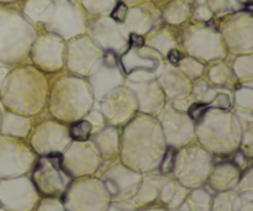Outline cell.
I'll use <instances>...</instances> for the list:
<instances>
[{
    "instance_id": "cell-21",
    "label": "cell",
    "mask_w": 253,
    "mask_h": 211,
    "mask_svg": "<svg viewBox=\"0 0 253 211\" xmlns=\"http://www.w3.org/2000/svg\"><path fill=\"white\" fill-rule=\"evenodd\" d=\"M0 208H1V205H0Z\"/></svg>"
},
{
    "instance_id": "cell-20",
    "label": "cell",
    "mask_w": 253,
    "mask_h": 211,
    "mask_svg": "<svg viewBox=\"0 0 253 211\" xmlns=\"http://www.w3.org/2000/svg\"><path fill=\"white\" fill-rule=\"evenodd\" d=\"M0 211H7V210H5V209H4V208H2V207H1V208H0Z\"/></svg>"
},
{
    "instance_id": "cell-15",
    "label": "cell",
    "mask_w": 253,
    "mask_h": 211,
    "mask_svg": "<svg viewBox=\"0 0 253 211\" xmlns=\"http://www.w3.org/2000/svg\"><path fill=\"white\" fill-rule=\"evenodd\" d=\"M126 5L124 2H119L118 5L115 6L113 11V17L116 20V21H124L125 20V15H126Z\"/></svg>"
},
{
    "instance_id": "cell-3",
    "label": "cell",
    "mask_w": 253,
    "mask_h": 211,
    "mask_svg": "<svg viewBox=\"0 0 253 211\" xmlns=\"http://www.w3.org/2000/svg\"><path fill=\"white\" fill-rule=\"evenodd\" d=\"M32 183L40 195L44 198H62L72 178L62 166V153L42 156L34 165Z\"/></svg>"
},
{
    "instance_id": "cell-1",
    "label": "cell",
    "mask_w": 253,
    "mask_h": 211,
    "mask_svg": "<svg viewBox=\"0 0 253 211\" xmlns=\"http://www.w3.org/2000/svg\"><path fill=\"white\" fill-rule=\"evenodd\" d=\"M214 167L211 153L205 148L192 146L179 151L174 156L175 180L188 189L204 185Z\"/></svg>"
},
{
    "instance_id": "cell-10",
    "label": "cell",
    "mask_w": 253,
    "mask_h": 211,
    "mask_svg": "<svg viewBox=\"0 0 253 211\" xmlns=\"http://www.w3.org/2000/svg\"><path fill=\"white\" fill-rule=\"evenodd\" d=\"M212 197L205 188H194L190 189L185 199L188 211H210Z\"/></svg>"
},
{
    "instance_id": "cell-9",
    "label": "cell",
    "mask_w": 253,
    "mask_h": 211,
    "mask_svg": "<svg viewBox=\"0 0 253 211\" xmlns=\"http://www.w3.org/2000/svg\"><path fill=\"white\" fill-rule=\"evenodd\" d=\"M168 178L166 175L155 174V173L147 172L142 175L140 188L135 194V204L137 207L146 208L150 207L153 203L160 200V193L163 184L167 182Z\"/></svg>"
},
{
    "instance_id": "cell-18",
    "label": "cell",
    "mask_w": 253,
    "mask_h": 211,
    "mask_svg": "<svg viewBox=\"0 0 253 211\" xmlns=\"http://www.w3.org/2000/svg\"><path fill=\"white\" fill-rule=\"evenodd\" d=\"M130 41H131V43L133 44V46H136V47H140V46H142L143 44V39L141 36H138V35H131V39H130Z\"/></svg>"
},
{
    "instance_id": "cell-17",
    "label": "cell",
    "mask_w": 253,
    "mask_h": 211,
    "mask_svg": "<svg viewBox=\"0 0 253 211\" xmlns=\"http://www.w3.org/2000/svg\"><path fill=\"white\" fill-rule=\"evenodd\" d=\"M168 58H169V61L172 62V63L177 64L180 59V53L178 51H175V49H173V51H170L169 54H168Z\"/></svg>"
},
{
    "instance_id": "cell-16",
    "label": "cell",
    "mask_w": 253,
    "mask_h": 211,
    "mask_svg": "<svg viewBox=\"0 0 253 211\" xmlns=\"http://www.w3.org/2000/svg\"><path fill=\"white\" fill-rule=\"evenodd\" d=\"M205 109H207V106H205L204 104H194V105L190 108V116H192L194 120H199V118L203 115Z\"/></svg>"
},
{
    "instance_id": "cell-5",
    "label": "cell",
    "mask_w": 253,
    "mask_h": 211,
    "mask_svg": "<svg viewBox=\"0 0 253 211\" xmlns=\"http://www.w3.org/2000/svg\"><path fill=\"white\" fill-rule=\"evenodd\" d=\"M40 194L30 178L25 175L0 179V205L7 211H32Z\"/></svg>"
},
{
    "instance_id": "cell-19",
    "label": "cell",
    "mask_w": 253,
    "mask_h": 211,
    "mask_svg": "<svg viewBox=\"0 0 253 211\" xmlns=\"http://www.w3.org/2000/svg\"><path fill=\"white\" fill-rule=\"evenodd\" d=\"M138 211H169V210L162 207H146V208H142V209H140Z\"/></svg>"
},
{
    "instance_id": "cell-6",
    "label": "cell",
    "mask_w": 253,
    "mask_h": 211,
    "mask_svg": "<svg viewBox=\"0 0 253 211\" xmlns=\"http://www.w3.org/2000/svg\"><path fill=\"white\" fill-rule=\"evenodd\" d=\"M99 179L110 195L111 202H126L135 197L140 188L142 173L121 163H114Z\"/></svg>"
},
{
    "instance_id": "cell-7",
    "label": "cell",
    "mask_w": 253,
    "mask_h": 211,
    "mask_svg": "<svg viewBox=\"0 0 253 211\" xmlns=\"http://www.w3.org/2000/svg\"><path fill=\"white\" fill-rule=\"evenodd\" d=\"M62 155V166L71 178H83L94 174L99 169L101 158L93 145L74 142L67 146Z\"/></svg>"
},
{
    "instance_id": "cell-13",
    "label": "cell",
    "mask_w": 253,
    "mask_h": 211,
    "mask_svg": "<svg viewBox=\"0 0 253 211\" xmlns=\"http://www.w3.org/2000/svg\"><path fill=\"white\" fill-rule=\"evenodd\" d=\"M174 148L169 147L168 150H166L165 155H163L162 160H161V170H162L163 174H167L173 170V166H174Z\"/></svg>"
},
{
    "instance_id": "cell-14",
    "label": "cell",
    "mask_w": 253,
    "mask_h": 211,
    "mask_svg": "<svg viewBox=\"0 0 253 211\" xmlns=\"http://www.w3.org/2000/svg\"><path fill=\"white\" fill-rule=\"evenodd\" d=\"M104 211H137L135 207L126 202H113Z\"/></svg>"
},
{
    "instance_id": "cell-2",
    "label": "cell",
    "mask_w": 253,
    "mask_h": 211,
    "mask_svg": "<svg viewBox=\"0 0 253 211\" xmlns=\"http://www.w3.org/2000/svg\"><path fill=\"white\" fill-rule=\"evenodd\" d=\"M67 211H104L110 195L99 178H78L71 182L61 198Z\"/></svg>"
},
{
    "instance_id": "cell-12",
    "label": "cell",
    "mask_w": 253,
    "mask_h": 211,
    "mask_svg": "<svg viewBox=\"0 0 253 211\" xmlns=\"http://www.w3.org/2000/svg\"><path fill=\"white\" fill-rule=\"evenodd\" d=\"M36 211H67L61 198H43L36 205Z\"/></svg>"
},
{
    "instance_id": "cell-4",
    "label": "cell",
    "mask_w": 253,
    "mask_h": 211,
    "mask_svg": "<svg viewBox=\"0 0 253 211\" xmlns=\"http://www.w3.org/2000/svg\"><path fill=\"white\" fill-rule=\"evenodd\" d=\"M36 153L21 141L0 135V179L24 175L34 167Z\"/></svg>"
},
{
    "instance_id": "cell-8",
    "label": "cell",
    "mask_w": 253,
    "mask_h": 211,
    "mask_svg": "<svg viewBox=\"0 0 253 211\" xmlns=\"http://www.w3.org/2000/svg\"><path fill=\"white\" fill-rule=\"evenodd\" d=\"M241 177V169L234 162H224L212 167L208 182L215 192H226L235 189Z\"/></svg>"
},
{
    "instance_id": "cell-11",
    "label": "cell",
    "mask_w": 253,
    "mask_h": 211,
    "mask_svg": "<svg viewBox=\"0 0 253 211\" xmlns=\"http://www.w3.org/2000/svg\"><path fill=\"white\" fill-rule=\"evenodd\" d=\"M91 132V125L88 121H81V123L73 125L71 128V137L76 142H85L88 141Z\"/></svg>"
}]
</instances>
